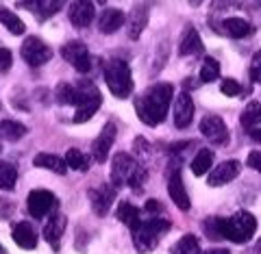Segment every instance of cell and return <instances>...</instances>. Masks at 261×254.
<instances>
[{"mask_svg": "<svg viewBox=\"0 0 261 254\" xmlns=\"http://www.w3.org/2000/svg\"><path fill=\"white\" fill-rule=\"evenodd\" d=\"M174 87L170 83H154L135 100V111L146 126H157L168 116Z\"/></svg>", "mask_w": 261, "mask_h": 254, "instance_id": "1", "label": "cell"}, {"mask_svg": "<svg viewBox=\"0 0 261 254\" xmlns=\"http://www.w3.org/2000/svg\"><path fill=\"white\" fill-rule=\"evenodd\" d=\"M220 239H228L233 243H246L257 233V219L248 211H238L231 217H218Z\"/></svg>", "mask_w": 261, "mask_h": 254, "instance_id": "2", "label": "cell"}, {"mask_svg": "<svg viewBox=\"0 0 261 254\" xmlns=\"http://www.w3.org/2000/svg\"><path fill=\"white\" fill-rule=\"evenodd\" d=\"M146 170L137 163L130 154L126 152H118L111 161V183L113 187H122L128 185L133 189H142L144 180H146Z\"/></svg>", "mask_w": 261, "mask_h": 254, "instance_id": "3", "label": "cell"}, {"mask_svg": "<svg viewBox=\"0 0 261 254\" xmlns=\"http://www.w3.org/2000/svg\"><path fill=\"white\" fill-rule=\"evenodd\" d=\"M105 83H107L109 92L116 98H126L133 92V76H130V68L126 61L122 59H111L105 63L102 68Z\"/></svg>", "mask_w": 261, "mask_h": 254, "instance_id": "4", "label": "cell"}, {"mask_svg": "<svg viewBox=\"0 0 261 254\" xmlns=\"http://www.w3.org/2000/svg\"><path fill=\"white\" fill-rule=\"evenodd\" d=\"M170 224L168 219H148V222H140L135 228H130V233H133V245L137 252H150L157 248L159 243V237L163 233L170 231Z\"/></svg>", "mask_w": 261, "mask_h": 254, "instance_id": "5", "label": "cell"}, {"mask_svg": "<svg viewBox=\"0 0 261 254\" xmlns=\"http://www.w3.org/2000/svg\"><path fill=\"white\" fill-rule=\"evenodd\" d=\"M102 104V96H100V89H98L94 83H79L76 85V111H74V122L76 124H83V122L92 120L94 113L100 109Z\"/></svg>", "mask_w": 261, "mask_h": 254, "instance_id": "6", "label": "cell"}, {"mask_svg": "<svg viewBox=\"0 0 261 254\" xmlns=\"http://www.w3.org/2000/svg\"><path fill=\"white\" fill-rule=\"evenodd\" d=\"M20 54L29 65L37 68V65H44V63H48L53 59V48L48 44H44L39 37L33 35V37L24 39V44L20 48Z\"/></svg>", "mask_w": 261, "mask_h": 254, "instance_id": "7", "label": "cell"}, {"mask_svg": "<svg viewBox=\"0 0 261 254\" xmlns=\"http://www.w3.org/2000/svg\"><path fill=\"white\" fill-rule=\"evenodd\" d=\"M27 209L35 219H44L46 215L57 209V195L46 191V189H35L29 193L27 198Z\"/></svg>", "mask_w": 261, "mask_h": 254, "instance_id": "8", "label": "cell"}, {"mask_svg": "<svg viewBox=\"0 0 261 254\" xmlns=\"http://www.w3.org/2000/svg\"><path fill=\"white\" fill-rule=\"evenodd\" d=\"M61 54H63L65 61H70L72 65H74L76 72H89L92 70V57H89V50H87V46L83 42H79V39L65 44L61 48Z\"/></svg>", "mask_w": 261, "mask_h": 254, "instance_id": "9", "label": "cell"}, {"mask_svg": "<svg viewBox=\"0 0 261 254\" xmlns=\"http://www.w3.org/2000/svg\"><path fill=\"white\" fill-rule=\"evenodd\" d=\"M116 193L118 191L113 185H100V187H94V189L87 191V198L92 202V211L98 217H105L109 213L113 200H116Z\"/></svg>", "mask_w": 261, "mask_h": 254, "instance_id": "10", "label": "cell"}, {"mask_svg": "<svg viewBox=\"0 0 261 254\" xmlns=\"http://www.w3.org/2000/svg\"><path fill=\"white\" fill-rule=\"evenodd\" d=\"M200 133L205 139H209L214 146H226L228 144V128L222 118L207 116L200 120Z\"/></svg>", "mask_w": 261, "mask_h": 254, "instance_id": "11", "label": "cell"}, {"mask_svg": "<svg viewBox=\"0 0 261 254\" xmlns=\"http://www.w3.org/2000/svg\"><path fill=\"white\" fill-rule=\"evenodd\" d=\"M116 135H118V128L113 122H107L105 128L100 130V135L96 137V142L92 144V157L96 163H105L109 159V152H111V146L116 142Z\"/></svg>", "mask_w": 261, "mask_h": 254, "instance_id": "12", "label": "cell"}, {"mask_svg": "<svg viewBox=\"0 0 261 254\" xmlns=\"http://www.w3.org/2000/svg\"><path fill=\"white\" fill-rule=\"evenodd\" d=\"M240 161H224V163H220L218 167H214L209 172V178H207V183L209 187H222L226 183H231V180H235L240 176Z\"/></svg>", "mask_w": 261, "mask_h": 254, "instance_id": "13", "label": "cell"}, {"mask_svg": "<svg viewBox=\"0 0 261 254\" xmlns=\"http://www.w3.org/2000/svg\"><path fill=\"white\" fill-rule=\"evenodd\" d=\"M194 120V100L190 94H178L174 98V126L187 128Z\"/></svg>", "mask_w": 261, "mask_h": 254, "instance_id": "14", "label": "cell"}, {"mask_svg": "<svg viewBox=\"0 0 261 254\" xmlns=\"http://www.w3.org/2000/svg\"><path fill=\"white\" fill-rule=\"evenodd\" d=\"M94 15H96L94 3H87V0H76V3L70 5L68 18H70V22L74 24L76 29H87L89 24L94 22Z\"/></svg>", "mask_w": 261, "mask_h": 254, "instance_id": "15", "label": "cell"}, {"mask_svg": "<svg viewBox=\"0 0 261 254\" xmlns=\"http://www.w3.org/2000/svg\"><path fill=\"white\" fill-rule=\"evenodd\" d=\"M168 193H170L172 202L181 211H187V209L192 207L190 195H187V189H185V185H183V176H181V172H178V170H174L172 176H170V180H168Z\"/></svg>", "mask_w": 261, "mask_h": 254, "instance_id": "16", "label": "cell"}, {"mask_svg": "<svg viewBox=\"0 0 261 254\" xmlns=\"http://www.w3.org/2000/svg\"><path fill=\"white\" fill-rule=\"evenodd\" d=\"M13 241L18 248H24V250H33L37 245V231L35 226L31 222H18L13 226Z\"/></svg>", "mask_w": 261, "mask_h": 254, "instance_id": "17", "label": "cell"}, {"mask_svg": "<svg viewBox=\"0 0 261 254\" xmlns=\"http://www.w3.org/2000/svg\"><path fill=\"white\" fill-rule=\"evenodd\" d=\"M146 24H148V5H135L128 15V37L140 39Z\"/></svg>", "mask_w": 261, "mask_h": 254, "instance_id": "18", "label": "cell"}, {"mask_svg": "<svg viewBox=\"0 0 261 254\" xmlns=\"http://www.w3.org/2000/svg\"><path fill=\"white\" fill-rule=\"evenodd\" d=\"M202 52V42H200V35L194 26H187L183 37H181V44H178V54L181 57H194V54H200Z\"/></svg>", "mask_w": 261, "mask_h": 254, "instance_id": "19", "label": "cell"}, {"mask_svg": "<svg viewBox=\"0 0 261 254\" xmlns=\"http://www.w3.org/2000/svg\"><path fill=\"white\" fill-rule=\"evenodd\" d=\"M122 24H124V13L120 9H105L98 18V31L102 35H111V33L120 31Z\"/></svg>", "mask_w": 261, "mask_h": 254, "instance_id": "20", "label": "cell"}, {"mask_svg": "<svg viewBox=\"0 0 261 254\" xmlns=\"http://www.w3.org/2000/svg\"><path fill=\"white\" fill-rule=\"evenodd\" d=\"M33 165H37L42 170H50V172H55V174H65V170H68V163H65V159L57 157V154H53V152H39V154H35Z\"/></svg>", "mask_w": 261, "mask_h": 254, "instance_id": "21", "label": "cell"}, {"mask_svg": "<svg viewBox=\"0 0 261 254\" xmlns=\"http://www.w3.org/2000/svg\"><path fill=\"white\" fill-rule=\"evenodd\" d=\"M220 31L226 33L228 37H235V39H242V37H248L252 31L250 22H246L244 18H226L222 24H220Z\"/></svg>", "mask_w": 261, "mask_h": 254, "instance_id": "22", "label": "cell"}, {"mask_svg": "<svg viewBox=\"0 0 261 254\" xmlns=\"http://www.w3.org/2000/svg\"><path fill=\"white\" fill-rule=\"evenodd\" d=\"M63 231H65V217L61 213H57V215L50 217V222H48L44 228V239L50 243L55 250H59V239H61Z\"/></svg>", "mask_w": 261, "mask_h": 254, "instance_id": "23", "label": "cell"}, {"mask_svg": "<svg viewBox=\"0 0 261 254\" xmlns=\"http://www.w3.org/2000/svg\"><path fill=\"white\" fill-rule=\"evenodd\" d=\"M24 7H29V9L35 11L39 20H48L61 9L63 3L61 0H37V3H24Z\"/></svg>", "mask_w": 261, "mask_h": 254, "instance_id": "24", "label": "cell"}, {"mask_svg": "<svg viewBox=\"0 0 261 254\" xmlns=\"http://www.w3.org/2000/svg\"><path fill=\"white\" fill-rule=\"evenodd\" d=\"M240 122H242V126L248 130H255L257 126H259V122H261V104L257 102V100H252V102H248L246 104V109L242 111V118H240Z\"/></svg>", "mask_w": 261, "mask_h": 254, "instance_id": "25", "label": "cell"}, {"mask_svg": "<svg viewBox=\"0 0 261 254\" xmlns=\"http://www.w3.org/2000/svg\"><path fill=\"white\" fill-rule=\"evenodd\" d=\"M209 170H214V152L209 148H202L192 159V172H194V176H202V174H207Z\"/></svg>", "mask_w": 261, "mask_h": 254, "instance_id": "26", "label": "cell"}, {"mask_svg": "<svg viewBox=\"0 0 261 254\" xmlns=\"http://www.w3.org/2000/svg\"><path fill=\"white\" fill-rule=\"evenodd\" d=\"M27 135V126L22 122H15V120H3L0 122V137L7 139V142H18Z\"/></svg>", "mask_w": 261, "mask_h": 254, "instance_id": "27", "label": "cell"}, {"mask_svg": "<svg viewBox=\"0 0 261 254\" xmlns=\"http://www.w3.org/2000/svg\"><path fill=\"white\" fill-rule=\"evenodd\" d=\"M116 217L120 219L122 224H126L128 228H135L137 224L142 222V219H140V209L133 207L130 202H120V204H118Z\"/></svg>", "mask_w": 261, "mask_h": 254, "instance_id": "28", "label": "cell"}, {"mask_svg": "<svg viewBox=\"0 0 261 254\" xmlns=\"http://www.w3.org/2000/svg\"><path fill=\"white\" fill-rule=\"evenodd\" d=\"M0 24L9 33H13V35H22V33L27 31L24 22L18 18V13H13L11 9H7V7H0Z\"/></svg>", "mask_w": 261, "mask_h": 254, "instance_id": "29", "label": "cell"}, {"mask_svg": "<svg viewBox=\"0 0 261 254\" xmlns=\"http://www.w3.org/2000/svg\"><path fill=\"white\" fill-rule=\"evenodd\" d=\"M172 254H200V241L196 235H183L174 245Z\"/></svg>", "mask_w": 261, "mask_h": 254, "instance_id": "30", "label": "cell"}, {"mask_svg": "<svg viewBox=\"0 0 261 254\" xmlns=\"http://www.w3.org/2000/svg\"><path fill=\"white\" fill-rule=\"evenodd\" d=\"M15 180H18V170H15L11 163L3 161L0 163V189L11 191L15 187Z\"/></svg>", "mask_w": 261, "mask_h": 254, "instance_id": "31", "label": "cell"}, {"mask_svg": "<svg viewBox=\"0 0 261 254\" xmlns=\"http://www.w3.org/2000/svg\"><path fill=\"white\" fill-rule=\"evenodd\" d=\"M65 163H68L70 170H76V172H87L89 170L87 157L76 148H70L68 152H65Z\"/></svg>", "mask_w": 261, "mask_h": 254, "instance_id": "32", "label": "cell"}, {"mask_svg": "<svg viewBox=\"0 0 261 254\" xmlns=\"http://www.w3.org/2000/svg\"><path fill=\"white\" fill-rule=\"evenodd\" d=\"M55 100L59 104H76V87L70 83H59L55 89Z\"/></svg>", "mask_w": 261, "mask_h": 254, "instance_id": "33", "label": "cell"}, {"mask_svg": "<svg viewBox=\"0 0 261 254\" xmlns=\"http://www.w3.org/2000/svg\"><path fill=\"white\" fill-rule=\"evenodd\" d=\"M220 76V63L214 59V57H207L200 65V80L202 83H211Z\"/></svg>", "mask_w": 261, "mask_h": 254, "instance_id": "34", "label": "cell"}, {"mask_svg": "<svg viewBox=\"0 0 261 254\" xmlns=\"http://www.w3.org/2000/svg\"><path fill=\"white\" fill-rule=\"evenodd\" d=\"M248 74H250V80H252V83H261V50L252 54Z\"/></svg>", "mask_w": 261, "mask_h": 254, "instance_id": "35", "label": "cell"}, {"mask_svg": "<svg viewBox=\"0 0 261 254\" xmlns=\"http://www.w3.org/2000/svg\"><path fill=\"white\" fill-rule=\"evenodd\" d=\"M220 92H222L224 96H238V94H242V87H240L238 80L224 78V80H222V85H220Z\"/></svg>", "mask_w": 261, "mask_h": 254, "instance_id": "36", "label": "cell"}, {"mask_svg": "<svg viewBox=\"0 0 261 254\" xmlns=\"http://www.w3.org/2000/svg\"><path fill=\"white\" fill-rule=\"evenodd\" d=\"M13 65V54L9 48L0 46V74H5V72H9V68Z\"/></svg>", "mask_w": 261, "mask_h": 254, "instance_id": "37", "label": "cell"}, {"mask_svg": "<svg viewBox=\"0 0 261 254\" xmlns=\"http://www.w3.org/2000/svg\"><path fill=\"white\" fill-rule=\"evenodd\" d=\"M246 163H248V167H252V170H257L259 174H261V152L259 150H252L250 154H248V159H246Z\"/></svg>", "mask_w": 261, "mask_h": 254, "instance_id": "38", "label": "cell"}, {"mask_svg": "<svg viewBox=\"0 0 261 254\" xmlns=\"http://www.w3.org/2000/svg\"><path fill=\"white\" fill-rule=\"evenodd\" d=\"M161 202L159 200H148V202H146V211H148V213H161Z\"/></svg>", "mask_w": 261, "mask_h": 254, "instance_id": "39", "label": "cell"}, {"mask_svg": "<svg viewBox=\"0 0 261 254\" xmlns=\"http://www.w3.org/2000/svg\"><path fill=\"white\" fill-rule=\"evenodd\" d=\"M200 254H231V250H226V248H211V250H205Z\"/></svg>", "mask_w": 261, "mask_h": 254, "instance_id": "40", "label": "cell"}, {"mask_svg": "<svg viewBox=\"0 0 261 254\" xmlns=\"http://www.w3.org/2000/svg\"><path fill=\"white\" fill-rule=\"evenodd\" d=\"M250 139H252V142H257V144H261V128L250 130Z\"/></svg>", "mask_w": 261, "mask_h": 254, "instance_id": "41", "label": "cell"}, {"mask_svg": "<svg viewBox=\"0 0 261 254\" xmlns=\"http://www.w3.org/2000/svg\"><path fill=\"white\" fill-rule=\"evenodd\" d=\"M246 254H261V239H259L255 245H252V248H250Z\"/></svg>", "mask_w": 261, "mask_h": 254, "instance_id": "42", "label": "cell"}, {"mask_svg": "<svg viewBox=\"0 0 261 254\" xmlns=\"http://www.w3.org/2000/svg\"><path fill=\"white\" fill-rule=\"evenodd\" d=\"M0 252H3V245H0Z\"/></svg>", "mask_w": 261, "mask_h": 254, "instance_id": "43", "label": "cell"}]
</instances>
